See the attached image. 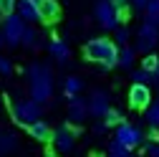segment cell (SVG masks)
Listing matches in <instances>:
<instances>
[{
	"label": "cell",
	"instance_id": "obj_1",
	"mask_svg": "<svg viewBox=\"0 0 159 157\" xmlns=\"http://www.w3.org/2000/svg\"><path fill=\"white\" fill-rule=\"evenodd\" d=\"M25 78H28V91L30 99L38 104H46L53 96V71L43 61H33L25 66Z\"/></svg>",
	"mask_w": 159,
	"mask_h": 157
},
{
	"label": "cell",
	"instance_id": "obj_2",
	"mask_svg": "<svg viewBox=\"0 0 159 157\" xmlns=\"http://www.w3.org/2000/svg\"><path fill=\"white\" fill-rule=\"evenodd\" d=\"M84 56L86 61H93L101 66V71H109L116 66V56H119V46L106 36H98V38H91V41L84 46Z\"/></svg>",
	"mask_w": 159,
	"mask_h": 157
},
{
	"label": "cell",
	"instance_id": "obj_3",
	"mask_svg": "<svg viewBox=\"0 0 159 157\" xmlns=\"http://www.w3.org/2000/svg\"><path fill=\"white\" fill-rule=\"evenodd\" d=\"M41 114H43L41 104L33 102V99H20V102H15V104L10 107V117H13V122H15V124H20V127H25V129H28L33 122L41 119Z\"/></svg>",
	"mask_w": 159,
	"mask_h": 157
},
{
	"label": "cell",
	"instance_id": "obj_4",
	"mask_svg": "<svg viewBox=\"0 0 159 157\" xmlns=\"http://www.w3.org/2000/svg\"><path fill=\"white\" fill-rule=\"evenodd\" d=\"M28 23H23V18L18 13H10L3 18L0 23V31H3V41L5 46H20V38H23V31H25Z\"/></svg>",
	"mask_w": 159,
	"mask_h": 157
},
{
	"label": "cell",
	"instance_id": "obj_5",
	"mask_svg": "<svg viewBox=\"0 0 159 157\" xmlns=\"http://www.w3.org/2000/svg\"><path fill=\"white\" fill-rule=\"evenodd\" d=\"M114 140L119 142V145H124L126 150H134V147H139L144 142V134H142V129H139L136 124H129V122H121L116 127V134H114Z\"/></svg>",
	"mask_w": 159,
	"mask_h": 157
},
{
	"label": "cell",
	"instance_id": "obj_6",
	"mask_svg": "<svg viewBox=\"0 0 159 157\" xmlns=\"http://www.w3.org/2000/svg\"><path fill=\"white\" fill-rule=\"evenodd\" d=\"M93 18H96V23L101 26L104 31H116L119 28V15H116V10H114V5L109 3V0H98L96 3V8H93Z\"/></svg>",
	"mask_w": 159,
	"mask_h": 157
},
{
	"label": "cell",
	"instance_id": "obj_7",
	"mask_svg": "<svg viewBox=\"0 0 159 157\" xmlns=\"http://www.w3.org/2000/svg\"><path fill=\"white\" fill-rule=\"evenodd\" d=\"M159 43V26L144 21L142 28L136 33V48L134 51H142V53H152V48Z\"/></svg>",
	"mask_w": 159,
	"mask_h": 157
},
{
	"label": "cell",
	"instance_id": "obj_8",
	"mask_svg": "<svg viewBox=\"0 0 159 157\" xmlns=\"http://www.w3.org/2000/svg\"><path fill=\"white\" fill-rule=\"evenodd\" d=\"M86 107H89V114H91V117H98V119H104V114L111 109L109 91H104V89H93L91 96L86 99Z\"/></svg>",
	"mask_w": 159,
	"mask_h": 157
},
{
	"label": "cell",
	"instance_id": "obj_9",
	"mask_svg": "<svg viewBox=\"0 0 159 157\" xmlns=\"http://www.w3.org/2000/svg\"><path fill=\"white\" fill-rule=\"evenodd\" d=\"M76 134H78V129H73L68 122L61 124V127L53 132V145H56V150H58V152H71L73 145H76Z\"/></svg>",
	"mask_w": 159,
	"mask_h": 157
},
{
	"label": "cell",
	"instance_id": "obj_10",
	"mask_svg": "<svg viewBox=\"0 0 159 157\" xmlns=\"http://www.w3.org/2000/svg\"><path fill=\"white\" fill-rule=\"evenodd\" d=\"M152 104V89L147 84H131L129 89V107L131 109H147Z\"/></svg>",
	"mask_w": 159,
	"mask_h": 157
},
{
	"label": "cell",
	"instance_id": "obj_11",
	"mask_svg": "<svg viewBox=\"0 0 159 157\" xmlns=\"http://www.w3.org/2000/svg\"><path fill=\"white\" fill-rule=\"evenodd\" d=\"M15 13L23 18V23L33 26L41 21V13H38V3H33V0H18V5H15Z\"/></svg>",
	"mask_w": 159,
	"mask_h": 157
},
{
	"label": "cell",
	"instance_id": "obj_12",
	"mask_svg": "<svg viewBox=\"0 0 159 157\" xmlns=\"http://www.w3.org/2000/svg\"><path fill=\"white\" fill-rule=\"evenodd\" d=\"M89 117V107H86V99L81 96H73L68 102V124H81Z\"/></svg>",
	"mask_w": 159,
	"mask_h": 157
},
{
	"label": "cell",
	"instance_id": "obj_13",
	"mask_svg": "<svg viewBox=\"0 0 159 157\" xmlns=\"http://www.w3.org/2000/svg\"><path fill=\"white\" fill-rule=\"evenodd\" d=\"M38 13H41L43 23H56L61 18V5H58V0H41L38 3Z\"/></svg>",
	"mask_w": 159,
	"mask_h": 157
},
{
	"label": "cell",
	"instance_id": "obj_14",
	"mask_svg": "<svg viewBox=\"0 0 159 157\" xmlns=\"http://www.w3.org/2000/svg\"><path fill=\"white\" fill-rule=\"evenodd\" d=\"M48 53L56 58L58 64H66L71 58V48H68L66 41H61V38H51V41H48Z\"/></svg>",
	"mask_w": 159,
	"mask_h": 157
},
{
	"label": "cell",
	"instance_id": "obj_15",
	"mask_svg": "<svg viewBox=\"0 0 159 157\" xmlns=\"http://www.w3.org/2000/svg\"><path fill=\"white\" fill-rule=\"evenodd\" d=\"M28 134L33 137L35 142H51V140H53V129H51V124L43 122V119L33 122V124L28 127Z\"/></svg>",
	"mask_w": 159,
	"mask_h": 157
},
{
	"label": "cell",
	"instance_id": "obj_16",
	"mask_svg": "<svg viewBox=\"0 0 159 157\" xmlns=\"http://www.w3.org/2000/svg\"><path fill=\"white\" fill-rule=\"evenodd\" d=\"M84 91V81L78 76H66V81H63V94L68 96V99H73V96H78Z\"/></svg>",
	"mask_w": 159,
	"mask_h": 157
},
{
	"label": "cell",
	"instance_id": "obj_17",
	"mask_svg": "<svg viewBox=\"0 0 159 157\" xmlns=\"http://www.w3.org/2000/svg\"><path fill=\"white\" fill-rule=\"evenodd\" d=\"M20 46H25V48H30V51H35L38 46H41V36H38V31H35L33 26H25L23 38H20Z\"/></svg>",
	"mask_w": 159,
	"mask_h": 157
},
{
	"label": "cell",
	"instance_id": "obj_18",
	"mask_svg": "<svg viewBox=\"0 0 159 157\" xmlns=\"http://www.w3.org/2000/svg\"><path fill=\"white\" fill-rule=\"evenodd\" d=\"M134 56H136V51H134L131 46H119L116 66H121V69H131V64H134Z\"/></svg>",
	"mask_w": 159,
	"mask_h": 157
},
{
	"label": "cell",
	"instance_id": "obj_19",
	"mask_svg": "<svg viewBox=\"0 0 159 157\" xmlns=\"http://www.w3.org/2000/svg\"><path fill=\"white\" fill-rule=\"evenodd\" d=\"M15 145H18V137H15L13 132H3V134H0V155L13 152Z\"/></svg>",
	"mask_w": 159,
	"mask_h": 157
},
{
	"label": "cell",
	"instance_id": "obj_20",
	"mask_svg": "<svg viewBox=\"0 0 159 157\" xmlns=\"http://www.w3.org/2000/svg\"><path fill=\"white\" fill-rule=\"evenodd\" d=\"M101 122H104L106 127H119V124L124 122V117H121V112H119V109H114V107H111V109L104 114V119H101Z\"/></svg>",
	"mask_w": 159,
	"mask_h": 157
},
{
	"label": "cell",
	"instance_id": "obj_21",
	"mask_svg": "<svg viewBox=\"0 0 159 157\" xmlns=\"http://www.w3.org/2000/svg\"><path fill=\"white\" fill-rule=\"evenodd\" d=\"M109 3L114 5V10H116V15H119V21H126L129 18V0H109Z\"/></svg>",
	"mask_w": 159,
	"mask_h": 157
},
{
	"label": "cell",
	"instance_id": "obj_22",
	"mask_svg": "<svg viewBox=\"0 0 159 157\" xmlns=\"http://www.w3.org/2000/svg\"><path fill=\"white\" fill-rule=\"evenodd\" d=\"M131 78H134V84H147V86H149L152 81H157V76H154V74H147L144 69H136V71L131 74Z\"/></svg>",
	"mask_w": 159,
	"mask_h": 157
},
{
	"label": "cell",
	"instance_id": "obj_23",
	"mask_svg": "<svg viewBox=\"0 0 159 157\" xmlns=\"http://www.w3.org/2000/svg\"><path fill=\"white\" fill-rule=\"evenodd\" d=\"M129 38H131V31H129V28H121V26H119V28L114 31V43H116V46H129Z\"/></svg>",
	"mask_w": 159,
	"mask_h": 157
},
{
	"label": "cell",
	"instance_id": "obj_24",
	"mask_svg": "<svg viewBox=\"0 0 159 157\" xmlns=\"http://www.w3.org/2000/svg\"><path fill=\"white\" fill-rule=\"evenodd\" d=\"M147 122H149V127H159V102H154V104H149L147 107Z\"/></svg>",
	"mask_w": 159,
	"mask_h": 157
},
{
	"label": "cell",
	"instance_id": "obj_25",
	"mask_svg": "<svg viewBox=\"0 0 159 157\" xmlns=\"http://www.w3.org/2000/svg\"><path fill=\"white\" fill-rule=\"evenodd\" d=\"M142 69H144L147 74H157V69H159V58H157L154 53H147L144 61H142Z\"/></svg>",
	"mask_w": 159,
	"mask_h": 157
},
{
	"label": "cell",
	"instance_id": "obj_26",
	"mask_svg": "<svg viewBox=\"0 0 159 157\" xmlns=\"http://www.w3.org/2000/svg\"><path fill=\"white\" fill-rule=\"evenodd\" d=\"M109 157H131V150H126L124 145H119L116 140L109 145Z\"/></svg>",
	"mask_w": 159,
	"mask_h": 157
},
{
	"label": "cell",
	"instance_id": "obj_27",
	"mask_svg": "<svg viewBox=\"0 0 159 157\" xmlns=\"http://www.w3.org/2000/svg\"><path fill=\"white\" fill-rule=\"evenodd\" d=\"M144 10H147V21H154V18H159V0H149Z\"/></svg>",
	"mask_w": 159,
	"mask_h": 157
},
{
	"label": "cell",
	"instance_id": "obj_28",
	"mask_svg": "<svg viewBox=\"0 0 159 157\" xmlns=\"http://www.w3.org/2000/svg\"><path fill=\"white\" fill-rule=\"evenodd\" d=\"M15 5H18V0H0V15H10V13H15Z\"/></svg>",
	"mask_w": 159,
	"mask_h": 157
},
{
	"label": "cell",
	"instance_id": "obj_29",
	"mask_svg": "<svg viewBox=\"0 0 159 157\" xmlns=\"http://www.w3.org/2000/svg\"><path fill=\"white\" fill-rule=\"evenodd\" d=\"M0 74H3V76L13 74V64H10V58H5V56H0Z\"/></svg>",
	"mask_w": 159,
	"mask_h": 157
},
{
	"label": "cell",
	"instance_id": "obj_30",
	"mask_svg": "<svg viewBox=\"0 0 159 157\" xmlns=\"http://www.w3.org/2000/svg\"><path fill=\"white\" fill-rule=\"evenodd\" d=\"M147 150H149V157H159V142H152Z\"/></svg>",
	"mask_w": 159,
	"mask_h": 157
},
{
	"label": "cell",
	"instance_id": "obj_31",
	"mask_svg": "<svg viewBox=\"0 0 159 157\" xmlns=\"http://www.w3.org/2000/svg\"><path fill=\"white\" fill-rule=\"evenodd\" d=\"M129 3H131L134 8H142V10H144V8H147V3H149V0H129Z\"/></svg>",
	"mask_w": 159,
	"mask_h": 157
},
{
	"label": "cell",
	"instance_id": "obj_32",
	"mask_svg": "<svg viewBox=\"0 0 159 157\" xmlns=\"http://www.w3.org/2000/svg\"><path fill=\"white\" fill-rule=\"evenodd\" d=\"M106 129H109V127H106V124H104V122H98V124H96V127H93V132H96V134H104V132H106Z\"/></svg>",
	"mask_w": 159,
	"mask_h": 157
},
{
	"label": "cell",
	"instance_id": "obj_33",
	"mask_svg": "<svg viewBox=\"0 0 159 157\" xmlns=\"http://www.w3.org/2000/svg\"><path fill=\"white\" fill-rule=\"evenodd\" d=\"M5 46V41H3V31H0V48H3Z\"/></svg>",
	"mask_w": 159,
	"mask_h": 157
},
{
	"label": "cell",
	"instance_id": "obj_34",
	"mask_svg": "<svg viewBox=\"0 0 159 157\" xmlns=\"http://www.w3.org/2000/svg\"><path fill=\"white\" fill-rule=\"evenodd\" d=\"M154 76H157V81H159V69H157V74H154Z\"/></svg>",
	"mask_w": 159,
	"mask_h": 157
},
{
	"label": "cell",
	"instance_id": "obj_35",
	"mask_svg": "<svg viewBox=\"0 0 159 157\" xmlns=\"http://www.w3.org/2000/svg\"><path fill=\"white\" fill-rule=\"evenodd\" d=\"M0 107H3V96H0Z\"/></svg>",
	"mask_w": 159,
	"mask_h": 157
},
{
	"label": "cell",
	"instance_id": "obj_36",
	"mask_svg": "<svg viewBox=\"0 0 159 157\" xmlns=\"http://www.w3.org/2000/svg\"><path fill=\"white\" fill-rule=\"evenodd\" d=\"M33 3H41V0H33Z\"/></svg>",
	"mask_w": 159,
	"mask_h": 157
}]
</instances>
